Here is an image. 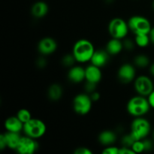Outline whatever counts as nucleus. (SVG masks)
<instances>
[{"instance_id": "nucleus-1", "label": "nucleus", "mask_w": 154, "mask_h": 154, "mask_svg": "<svg viewBox=\"0 0 154 154\" xmlns=\"http://www.w3.org/2000/svg\"><path fill=\"white\" fill-rule=\"evenodd\" d=\"M95 51L94 46L90 41L87 39H80L74 45L72 54L77 62L84 63L90 62Z\"/></svg>"}, {"instance_id": "nucleus-2", "label": "nucleus", "mask_w": 154, "mask_h": 154, "mask_svg": "<svg viewBox=\"0 0 154 154\" xmlns=\"http://www.w3.org/2000/svg\"><path fill=\"white\" fill-rule=\"evenodd\" d=\"M150 108L147 98L141 95L131 98L126 106L128 113L135 117L144 116L148 113Z\"/></svg>"}, {"instance_id": "nucleus-3", "label": "nucleus", "mask_w": 154, "mask_h": 154, "mask_svg": "<svg viewBox=\"0 0 154 154\" xmlns=\"http://www.w3.org/2000/svg\"><path fill=\"white\" fill-rule=\"evenodd\" d=\"M151 131V125L143 117H135L131 124L130 134L135 140H143L147 138Z\"/></svg>"}, {"instance_id": "nucleus-4", "label": "nucleus", "mask_w": 154, "mask_h": 154, "mask_svg": "<svg viewBox=\"0 0 154 154\" xmlns=\"http://www.w3.org/2000/svg\"><path fill=\"white\" fill-rule=\"evenodd\" d=\"M47 130L46 124L42 120L32 118L29 121L24 123L23 132L26 136L38 139L44 136Z\"/></svg>"}, {"instance_id": "nucleus-5", "label": "nucleus", "mask_w": 154, "mask_h": 154, "mask_svg": "<svg viewBox=\"0 0 154 154\" xmlns=\"http://www.w3.org/2000/svg\"><path fill=\"white\" fill-rule=\"evenodd\" d=\"M129 30L135 35L137 34H149L152 26L150 20L145 17L135 15L129 18L128 20Z\"/></svg>"}, {"instance_id": "nucleus-6", "label": "nucleus", "mask_w": 154, "mask_h": 154, "mask_svg": "<svg viewBox=\"0 0 154 154\" xmlns=\"http://www.w3.org/2000/svg\"><path fill=\"white\" fill-rule=\"evenodd\" d=\"M129 31L128 22L123 19L116 17L111 20L108 24V32L111 36L114 38L124 39Z\"/></svg>"}, {"instance_id": "nucleus-7", "label": "nucleus", "mask_w": 154, "mask_h": 154, "mask_svg": "<svg viewBox=\"0 0 154 154\" xmlns=\"http://www.w3.org/2000/svg\"><path fill=\"white\" fill-rule=\"evenodd\" d=\"M93 100L88 93H80L77 95L72 102V107L79 115H86L91 111Z\"/></svg>"}, {"instance_id": "nucleus-8", "label": "nucleus", "mask_w": 154, "mask_h": 154, "mask_svg": "<svg viewBox=\"0 0 154 154\" xmlns=\"http://www.w3.org/2000/svg\"><path fill=\"white\" fill-rule=\"evenodd\" d=\"M134 87L138 95L146 97H147L154 90L153 81L147 75H140L135 78Z\"/></svg>"}, {"instance_id": "nucleus-9", "label": "nucleus", "mask_w": 154, "mask_h": 154, "mask_svg": "<svg viewBox=\"0 0 154 154\" xmlns=\"http://www.w3.org/2000/svg\"><path fill=\"white\" fill-rule=\"evenodd\" d=\"M38 148V144L35 139L30 137H21L16 150L20 154H33Z\"/></svg>"}, {"instance_id": "nucleus-10", "label": "nucleus", "mask_w": 154, "mask_h": 154, "mask_svg": "<svg viewBox=\"0 0 154 154\" xmlns=\"http://www.w3.org/2000/svg\"><path fill=\"white\" fill-rule=\"evenodd\" d=\"M136 71L135 67L130 63H124L122 65L117 72L119 80L123 84H129L135 78Z\"/></svg>"}, {"instance_id": "nucleus-11", "label": "nucleus", "mask_w": 154, "mask_h": 154, "mask_svg": "<svg viewBox=\"0 0 154 154\" xmlns=\"http://www.w3.org/2000/svg\"><path fill=\"white\" fill-rule=\"evenodd\" d=\"M57 49V43L55 39L45 37L41 39L38 44V50L42 55L48 56L54 54Z\"/></svg>"}, {"instance_id": "nucleus-12", "label": "nucleus", "mask_w": 154, "mask_h": 154, "mask_svg": "<svg viewBox=\"0 0 154 154\" xmlns=\"http://www.w3.org/2000/svg\"><path fill=\"white\" fill-rule=\"evenodd\" d=\"M69 81L75 84H79L85 80V69L82 66H74L70 68L68 72Z\"/></svg>"}, {"instance_id": "nucleus-13", "label": "nucleus", "mask_w": 154, "mask_h": 154, "mask_svg": "<svg viewBox=\"0 0 154 154\" xmlns=\"http://www.w3.org/2000/svg\"><path fill=\"white\" fill-rule=\"evenodd\" d=\"M109 55L108 51L105 50H96L95 51L93 57H92L90 62L91 64L98 66L99 68L104 67L106 64H108L109 61Z\"/></svg>"}, {"instance_id": "nucleus-14", "label": "nucleus", "mask_w": 154, "mask_h": 154, "mask_svg": "<svg viewBox=\"0 0 154 154\" xmlns=\"http://www.w3.org/2000/svg\"><path fill=\"white\" fill-rule=\"evenodd\" d=\"M85 80L98 84L102 80V73L101 68L91 64L85 69Z\"/></svg>"}, {"instance_id": "nucleus-15", "label": "nucleus", "mask_w": 154, "mask_h": 154, "mask_svg": "<svg viewBox=\"0 0 154 154\" xmlns=\"http://www.w3.org/2000/svg\"><path fill=\"white\" fill-rule=\"evenodd\" d=\"M5 128L7 132H20L23 129L24 124L17 116L8 117L5 121Z\"/></svg>"}, {"instance_id": "nucleus-16", "label": "nucleus", "mask_w": 154, "mask_h": 154, "mask_svg": "<svg viewBox=\"0 0 154 154\" xmlns=\"http://www.w3.org/2000/svg\"><path fill=\"white\" fill-rule=\"evenodd\" d=\"M49 11V7L46 2L42 1L37 2L32 5L31 8V13L34 17L40 19L48 14Z\"/></svg>"}, {"instance_id": "nucleus-17", "label": "nucleus", "mask_w": 154, "mask_h": 154, "mask_svg": "<svg viewBox=\"0 0 154 154\" xmlns=\"http://www.w3.org/2000/svg\"><path fill=\"white\" fill-rule=\"evenodd\" d=\"M123 49V44L121 39L112 38L106 45V51L110 55H117Z\"/></svg>"}, {"instance_id": "nucleus-18", "label": "nucleus", "mask_w": 154, "mask_h": 154, "mask_svg": "<svg viewBox=\"0 0 154 154\" xmlns=\"http://www.w3.org/2000/svg\"><path fill=\"white\" fill-rule=\"evenodd\" d=\"M99 141L104 146H111L114 144L117 140V135L111 130H105L99 135Z\"/></svg>"}, {"instance_id": "nucleus-19", "label": "nucleus", "mask_w": 154, "mask_h": 154, "mask_svg": "<svg viewBox=\"0 0 154 154\" xmlns=\"http://www.w3.org/2000/svg\"><path fill=\"white\" fill-rule=\"evenodd\" d=\"M4 135L6 140L7 147H8L9 149H11V150H16L21 138L19 132H6V133H5Z\"/></svg>"}, {"instance_id": "nucleus-20", "label": "nucleus", "mask_w": 154, "mask_h": 154, "mask_svg": "<svg viewBox=\"0 0 154 154\" xmlns=\"http://www.w3.org/2000/svg\"><path fill=\"white\" fill-rule=\"evenodd\" d=\"M63 94V87L58 84H53L49 87L48 90V98L51 101L57 102L62 98Z\"/></svg>"}, {"instance_id": "nucleus-21", "label": "nucleus", "mask_w": 154, "mask_h": 154, "mask_svg": "<svg viewBox=\"0 0 154 154\" xmlns=\"http://www.w3.org/2000/svg\"><path fill=\"white\" fill-rule=\"evenodd\" d=\"M135 45L140 48H146L150 43L149 34H137L135 38Z\"/></svg>"}, {"instance_id": "nucleus-22", "label": "nucleus", "mask_w": 154, "mask_h": 154, "mask_svg": "<svg viewBox=\"0 0 154 154\" xmlns=\"http://www.w3.org/2000/svg\"><path fill=\"white\" fill-rule=\"evenodd\" d=\"M134 63L139 68H145L150 65V59L147 55L139 54L134 59Z\"/></svg>"}, {"instance_id": "nucleus-23", "label": "nucleus", "mask_w": 154, "mask_h": 154, "mask_svg": "<svg viewBox=\"0 0 154 154\" xmlns=\"http://www.w3.org/2000/svg\"><path fill=\"white\" fill-rule=\"evenodd\" d=\"M17 117L19 118V120L22 122L23 123H26L28 121H29L32 117L31 112H30L29 110L26 109V108H22V109H20L17 111L16 114Z\"/></svg>"}, {"instance_id": "nucleus-24", "label": "nucleus", "mask_w": 154, "mask_h": 154, "mask_svg": "<svg viewBox=\"0 0 154 154\" xmlns=\"http://www.w3.org/2000/svg\"><path fill=\"white\" fill-rule=\"evenodd\" d=\"M76 60H75V57L73 54H66V55L63 56V59H62V63L66 67H72L75 66V63H76Z\"/></svg>"}, {"instance_id": "nucleus-25", "label": "nucleus", "mask_w": 154, "mask_h": 154, "mask_svg": "<svg viewBox=\"0 0 154 154\" xmlns=\"http://www.w3.org/2000/svg\"><path fill=\"white\" fill-rule=\"evenodd\" d=\"M131 148L135 152V153H140L144 152L145 151V147H144V141L143 140H136L132 144Z\"/></svg>"}, {"instance_id": "nucleus-26", "label": "nucleus", "mask_w": 154, "mask_h": 154, "mask_svg": "<svg viewBox=\"0 0 154 154\" xmlns=\"http://www.w3.org/2000/svg\"><path fill=\"white\" fill-rule=\"evenodd\" d=\"M136 141L135 138H133L132 135L130 133L128 134V135H124V136L122 138V144H123V147H132V144H134V142Z\"/></svg>"}, {"instance_id": "nucleus-27", "label": "nucleus", "mask_w": 154, "mask_h": 154, "mask_svg": "<svg viewBox=\"0 0 154 154\" xmlns=\"http://www.w3.org/2000/svg\"><path fill=\"white\" fill-rule=\"evenodd\" d=\"M96 86H97V84H96V83L86 81L85 84H84V88H85L86 93H88V94H91L92 93L96 91Z\"/></svg>"}, {"instance_id": "nucleus-28", "label": "nucleus", "mask_w": 154, "mask_h": 154, "mask_svg": "<svg viewBox=\"0 0 154 154\" xmlns=\"http://www.w3.org/2000/svg\"><path fill=\"white\" fill-rule=\"evenodd\" d=\"M102 153L104 154H119L120 153V148L115 146H107L103 150Z\"/></svg>"}, {"instance_id": "nucleus-29", "label": "nucleus", "mask_w": 154, "mask_h": 154, "mask_svg": "<svg viewBox=\"0 0 154 154\" xmlns=\"http://www.w3.org/2000/svg\"><path fill=\"white\" fill-rule=\"evenodd\" d=\"M123 48L125 49L128 50V51H131L134 48V46L135 45V42H132L131 39L129 38H124V41H123Z\"/></svg>"}, {"instance_id": "nucleus-30", "label": "nucleus", "mask_w": 154, "mask_h": 154, "mask_svg": "<svg viewBox=\"0 0 154 154\" xmlns=\"http://www.w3.org/2000/svg\"><path fill=\"white\" fill-rule=\"evenodd\" d=\"M74 153H75V154H93V152L90 149L84 147H78Z\"/></svg>"}, {"instance_id": "nucleus-31", "label": "nucleus", "mask_w": 154, "mask_h": 154, "mask_svg": "<svg viewBox=\"0 0 154 154\" xmlns=\"http://www.w3.org/2000/svg\"><path fill=\"white\" fill-rule=\"evenodd\" d=\"M47 65V60L45 57H39L37 60H36V66L39 68V69H43Z\"/></svg>"}, {"instance_id": "nucleus-32", "label": "nucleus", "mask_w": 154, "mask_h": 154, "mask_svg": "<svg viewBox=\"0 0 154 154\" xmlns=\"http://www.w3.org/2000/svg\"><path fill=\"white\" fill-rule=\"evenodd\" d=\"M119 154H135V152L132 150L131 147H123L120 148V153Z\"/></svg>"}, {"instance_id": "nucleus-33", "label": "nucleus", "mask_w": 154, "mask_h": 154, "mask_svg": "<svg viewBox=\"0 0 154 154\" xmlns=\"http://www.w3.org/2000/svg\"><path fill=\"white\" fill-rule=\"evenodd\" d=\"M144 144V147H145V151H149V150H151L153 148V143L151 141L147 139V138H144L143 139Z\"/></svg>"}, {"instance_id": "nucleus-34", "label": "nucleus", "mask_w": 154, "mask_h": 154, "mask_svg": "<svg viewBox=\"0 0 154 154\" xmlns=\"http://www.w3.org/2000/svg\"><path fill=\"white\" fill-rule=\"evenodd\" d=\"M5 147H7L5 138L4 134H2V135H0V148H1L2 150H3Z\"/></svg>"}, {"instance_id": "nucleus-35", "label": "nucleus", "mask_w": 154, "mask_h": 154, "mask_svg": "<svg viewBox=\"0 0 154 154\" xmlns=\"http://www.w3.org/2000/svg\"><path fill=\"white\" fill-rule=\"evenodd\" d=\"M90 96L93 102H97V101H99V99H100V93H99V92L96 91V90L93 92V93H92L91 94H90Z\"/></svg>"}, {"instance_id": "nucleus-36", "label": "nucleus", "mask_w": 154, "mask_h": 154, "mask_svg": "<svg viewBox=\"0 0 154 154\" xmlns=\"http://www.w3.org/2000/svg\"><path fill=\"white\" fill-rule=\"evenodd\" d=\"M147 99H148V102L150 103V107L154 109V90L152 91V93L147 96Z\"/></svg>"}, {"instance_id": "nucleus-37", "label": "nucleus", "mask_w": 154, "mask_h": 154, "mask_svg": "<svg viewBox=\"0 0 154 154\" xmlns=\"http://www.w3.org/2000/svg\"><path fill=\"white\" fill-rule=\"evenodd\" d=\"M149 36H150V42L154 45V27H152L151 30H150V33H149Z\"/></svg>"}, {"instance_id": "nucleus-38", "label": "nucleus", "mask_w": 154, "mask_h": 154, "mask_svg": "<svg viewBox=\"0 0 154 154\" xmlns=\"http://www.w3.org/2000/svg\"><path fill=\"white\" fill-rule=\"evenodd\" d=\"M150 72L151 74V75H153L154 77V63H152L150 66Z\"/></svg>"}, {"instance_id": "nucleus-39", "label": "nucleus", "mask_w": 154, "mask_h": 154, "mask_svg": "<svg viewBox=\"0 0 154 154\" xmlns=\"http://www.w3.org/2000/svg\"><path fill=\"white\" fill-rule=\"evenodd\" d=\"M105 1H106L107 3H111L114 2V0H105Z\"/></svg>"}, {"instance_id": "nucleus-40", "label": "nucleus", "mask_w": 154, "mask_h": 154, "mask_svg": "<svg viewBox=\"0 0 154 154\" xmlns=\"http://www.w3.org/2000/svg\"><path fill=\"white\" fill-rule=\"evenodd\" d=\"M153 140H154V131H153Z\"/></svg>"}, {"instance_id": "nucleus-41", "label": "nucleus", "mask_w": 154, "mask_h": 154, "mask_svg": "<svg viewBox=\"0 0 154 154\" xmlns=\"http://www.w3.org/2000/svg\"><path fill=\"white\" fill-rule=\"evenodd\" d=\"M153 8H154V1H153Z\"/></svg>"}]
</instances>
